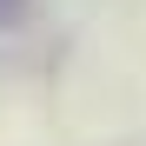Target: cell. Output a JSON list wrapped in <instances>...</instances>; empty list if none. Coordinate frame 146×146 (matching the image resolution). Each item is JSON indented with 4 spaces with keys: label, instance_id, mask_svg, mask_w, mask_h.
<instances>
[{
    "label": "cell",
    "instance_id": "6da1fadb",
    "mask_svg": "<svg viewBox=\"0 0 146 146\" xmlns=\"http://www.w3.org/2000/svg\"><path fill=\"white\" fill-rule=\"evenodd\" d=\"M20 13H27V0H0V27H13Z\"/></svg>",
    "mask_w": 146,
    "mask_h": 146
}]
</instances>
